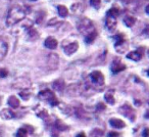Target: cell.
<instances>
[{
	"instance_id": "44dd1931",
	"label": "cell",
	"mask_w": 149,
	"mask_h": 137,
	"mask_svg": "<svg viewBox=\"0 0 149 137\" xmlns=\"http://www.w3.org/2000/svg\"><path fill=\"white\" fill-rule=\"evenodd\" d=\"M27 134H28L27 128H24V127H23V128H19V130H17L15 136H17V137H26V136H27Z\"/></svg>"
},
{
	"instance_id": "836d02e7",
	"label": "cell",
	"mask_w": 149,
	"mask_h": 137,
	"mask_svg": "<svg viewBox=\"0 0 149 137\" xmlns=\"http://www.w3.org/2000/svg\"><path fill=\"white\" fill-rule=\"evenodd\" d=\"M147 74H148V76H149V70H148V71H147Z\"/></svg>"
},
{
	"instance_id": "e0dca14e",
	"label": "cell",
	"mask_w": 149,
	"mask_h": 137,
	"mask_svg": "<svg viewBox=\"0 0 149 137\" xmlns=\"http://www.w3.org/2000/svg\"><path fill=\"white\" fill-rule=\"evenodd\" d=\"M124 23H125V25H126L127 27L132 28L133 26L135 25V23H136V19H135L134 17H131V15H128V17H126L124 19Z\"/></svg>"
},
{
	"instance_id": "cb8c5ba5",
	"label": "cell",
	"mask_w": 149,
	"mask_h": 137,
	"mask_svg": "<svg viewBox=\"0 0 149 137\" xmlns=\"http://www.w3.org/2000/svg\"><path fill=\"white\" fill-rule=\"evenodd\" d=\"M29 37H31L32 39H36V38L38 37V33L36 32V30L30 28V30H29Z\"/></svg>"
},
{
	"instance_id": "2e32d148",
	"label": "cell",
	"mask_w": 149,
	"mask_h": 137,
	"mask_svg": "<svg viewBox=\"0 0 149 137\" xmlns=\"http://www.w3.org/2000/svg\"><path fill=\"white\" fill-rule=\"evenodd\" d=\"M8 104H9V106H11L13 108H19V100L17 99V96L13 95L8 98Z\"/></svg>"
},
{
	"instance_id": "277c9868",
	"label": "cell",
	"mask_w": 149,
	"mask_h": 137,
	"mask_svg": "<svg viewBox=\"0 0 149 137\" xmlns=\"http://www.w3.org/2000/svg\"><path fill=\"white\" fill-rule=\"evenodd\" d=\"M38 97L42 100H47L52 106H58L59 101L57 100V98L55 97V94L49 89H45V90H42V91L39 92L38 94Z\"/></svg>"
},
{
	"instance_id": "e575fe53",
	"label": "cell",
	"mask_w": 149,
	"mask_h": 137,
	"mask_svg": "<svg viewBox=\"0 0 149 137\" xmlns=\"http://www.w3.org/2000/svg\"><path fill=\"white\" fill-rule=\"evenodd\" d=\"M31 1H37V0H31Z\"/></svg>"
},
{
	"instance_id": "d6a6232c",
	"label": "cell",
	"mask_w": 149,
	"mask_h": 137,
	"mask_svg": "<svg viewBox=\"0 0 149 137\" xmlns=\"http://www.w3.org/2000/svg\"><path fill=\"white\" fill-rule=\"evenodd\" d=\"M145 117H146L147 119H149V110H148V112L146 113V115H145Z\"/></svg>"
},
{
	"instance_id": "4fadbf2b",
	"label": "cell",
	"mask_w": 149,
	"mask_h": 137,
	"mask_svg": "<svg viewBox=\"0 0 149 137\" xmlns=\"http://www.w3.org/2000/svg\"><path fill=\"white\" fill-rule=\"evenodd\" d=\"M109 124L111 125V127H113V128H124V127L126 126L124 121L120 120V119H116V118L110 119Z\"/></svg>"
},
{
	"instance_id": "f1b7e54d",
	"label": "cell",
	"mask_w": 149,
	"mask_h": 137,
	"mask_svg": "<svg viewBox=\"0 0 149 137\" xmlns=\"http://www.w3.org/2000/svg\"><path fill=\"white\" fill-rule=\"evenodd\" d=\"M118 133L116 132H109L108 133V137H118Z\"/></svg>"
},
{
	"instance_id": "30bf717a",
	"label": "cell",
	"mask_w": 149,
	"mask_h": 137,
	"mask_svg": "<svg viewBox=\"0 0 149 137\" xmlns=\"http://www.w3.org/2000/svg\"><path fill=\"white\" fill-rule=\"evenodd\" d=\"M44 45H45V47L48 48V49H55V48L57 47L58 43H57V40L54 39L53 37H48L47 39L45 40V42H44Z\"/></svg>"
},
{
	"instance_id": "4dcf8cb0",
	"label": "cell",
	"mask_w": 149,
	"mask_h": 137,
	"mask_svg": "<svg viewBox=\"0 0 149 137\" xmlns=\"http://www.w3.org/2000/svg\"><path fill=\"white\" fill-rule=\"evenodd\" d=\"M77 137H86V135L84 134V133H79V134L77 135Z\"/></svg>"
},
{
	"instance_id": "8fae6325",
	"label": "cell",
	"mask_w": 149,
	"mask_h": 137,
	"mask_svg": "<svg viewBox=\"0 0 149 137\" xmlns=\"http://www.w3.org/2000/svg\"><path fill=\"white\" fill-rule=\"evenodd\" d=\"M8 50V46H7L6 42H4L3 40L0 39V62L5 57Z\"/></svg>"
},
{
	"instance_id": "5bb4252c",
	"label": "cell",
	"mask_w": 149,
	"mask_h": 137,
	"mask_svg": "<svg viewBox=\"0 0 149 137\" xmlns=\"http://www.w3.org/2000/svg\"><path fill=\"white\" fill-rule=\"evenodd\" d=\"M64 81L62 79H58V80H55V81L52 83V87L53 89L57 90V91H62L64 88Z\"/></svg>"
},
{
	"instance_id": "9c48e42d",
	"label": "cell",
	"mask_w": 149,
	"mask_h": 137,
	"mask_svg": "<svg viewBox=\"0 0 149 137\" xmlns=\"http://www.w3.org/2000/svg\"><path fill=\"white\" fill-rule=\"evenodd\" d=\"M142 51H143V48H139L138 50L130 52V53L127 54V58H129L131 60H134V62H138V60H140L142 58L143 55Z\"/></svg>"
},
{
	"instance_id": "9a60e30c",
	"label": "cell",
	"mask_w": 149,
	"mask_h": 137,
	"mask_svg": "<svg viewBox=\"0 0 149 137\" xmlns=\"http://www.w3.org/2000/svg\"><path fill=\"white\" fill-rule=\"evenodd\" d=\"M104 98H105L106 102H108L109 104H114V103H116V99H114L113 91H112V90H109L108 92H106L105 95H104Z\"/></svg>"
},
{
	"instance_id": "d4e9b609",
	"label": "cell",
	"mask_w": 149,
	"mask_h": 137,
	"mask_svg": "<svg viewBox=\"0 0 149 137\" xmlns=\"http://www.w3.org/2000/svg\"><path fill=\"white\" fill-rule=\"evenodd\" d=\"M30 92L28 91V90H26V91H22L21 93H19V96H21L23 99H25V100H27V99H29V97H30Z\"/></svg>"
},
{
	"instance_id": "52a82bcc",
	"label": "cell",
	"mask_w": 149,
	"mask_h": 137,
	"mask_svg": "<svg viewBox=\"0 0 149 137\" xmlns=\"http://www.w3.org/2000/svg\"><path fill=\"white\" fill-rule=\"evenodd\" d=\"M116 25H118V22H116V17H109V15H106L105 19V28L107 29V31L113 32L116 29Z\"/></svg>"
},
{
	"instance_id": "5b68a950",
	"label": "cell",
	"mask_w": 149,
	"mask_h": 137,
	"mask_svg": "<svg viewBox=\"0 0 149 137\" xmlns=\"http://www.w3.org/2000/svg\"><path fill=\"white\" fill-rule=\"evenodd\" d=\"M90 80L93 83V85L96 86H103L104 84V76L101 72L99 71H94L90 74L89 76Z\"/></svg>"
},
{
	"instance_id": "83f0119b",
	"label": "cell",
	"mask_w": 149,
	"mask_h": 137,
	"mask_svg": "<svg viewBox=\"0 0 149 137\" xmlns=\"http://www.w3.org/2000/svg\"><path fill=\"white\" fill-rule=\"evenodd\" d=\"M97 108H98V110H105V106H104L103 103H101V102H100V103L97 106Z\"/></svg>"
},
{
	"instance_id": "f546056e",
	"label": "cell",
	"mask_w": 149,
	"mask_h": 137,
	"mask_svg": "<svg viewBox=\"0 0 149 137\" xmlns=\"http://www.w3.org/2000/svg\"><path fill=\"white\" fill-rule=\"evenodd\" d=\"M143 136L144 137H149V129H145L143 132Z\"/></svg>"
},
{
	"instance_id": "8992f818",
	"label": "cell",
	"mask_w": 149,
	"mask_h": 137,
	"mask_svg": "<svg viewBox=\"0 0 149 137\" xmlns=\"http://www.w3.org/2000/svg\"><path fill=\"white\" fill-rule=\"evenodd\" d=\"M110 68H111V72L113 74H118L120 72L126 70V66L122 62V60L118 59H114L113 62H111V66H110Z\"/></svg>"
},
{
	"instance_id": "603a6c76",
	"label": "cell",
	"mask_w": 149,
	"mask_h": 137,
	"mask_svg": "<svg viewBox=\"0 0 149 137\" xmlns=\"http://www.w3.org/2000/svg\"><path fill=\"white\" fill-rule=\"evenodd\" d=\"M56 128L58 129V130H66L68 129V126H65L64 124H62L61 121H56Z\"/></svg>"
},
{
	"instance_id": "6da1fadb",
	"label": "cell",
	"mask_w": 149,
	"mask_h": 137,
	"mask_svg": "<svg viewBox=\"0 0 149 137\" xmlns=\"http://www.w3.org/2000/svg\"><path fill=\"white\" fill-rule=\"evenodd\" d=\"M27 15V11L21 5H15L13 6L8 11V15H7L6 19V25L11 27V26H15V24L19 23L21 21H23L26 17Z\"/></svg>"
},
{
	"instance_id": "ffe728a7",
	"label": "cell",
	"mask_w": 149,
	"mask_h": 137,
	"mask_svg": "<svg viewBox=\"0 0 149 137\" xmlns=\"http://www.w3.org/2000/svg\"><path fill=\"white\" fill-rule=\"evenodd\" d=\"M120 9L116 8V7H112L109 10H107L106 13V15H109V17H118L120 15Z\"/></svg>"
},
{
	"instance_id": "4316f807",
	"label": "cell",
	"mask_w": 149,
	"mask_h": 137,
	"mask_svg": "<svg viewBox=\"0 0 149 137\" xmlns=\"http://www.w3.org/2000/svg\"><path fill=\"white\" fill-rule=\"evenodd\" d=\"M8 75V71L5 70V68H0V79H3V78L7 77Z\"/></svg>"
},
{
	"instance_id": "ba28073f",
	"label": "cell",
	"mask_w": 149,
	"mask_h": 137,
	"mask_svg": "<svg viewBox=\"0 0 149 137\" xmlns=\"http://www.w3.org/2000/svg\"><path fill=\"white\" fill-rule=\"evenodd\" d=\"M78 48H79V43L78 42H72V43L68 44L66 46L63 47L64 53L68 54V55H72V53L77 51Z\"/></svg>"
},
{
	"instance_id": "ac0fdd59",
	"label": "cell",
	"mask_w": 149,
	"mask_h": 137,
	"mask_svg": "<svg viewBox=\"0 0 149 137\" xmlns=\"http://www.w3.org/2000/svg\"><path fill=\"white\" fill-rule=\"evenodd\" d=\"M96 37H97V31H94L93 33H91V34H89L88 36H86V37H85V42L87 44H91L92 42L96 39Z\"/></svg>"
},
{
	"instance_id": "8d00e7d4",
	"label": "cell",
	"mask_w": 149,
	"mask_h": 137,
	"mask_svg": "<svg viewBox=\"0 0 149 137\" xmlns=\"http://www.w3.org/2000/svg\"><path fill=\"white\" fill-rule=\"evenodd\" d=\"M148 55H149V49H148Z\"/></svg>"
},
{
	"instance_id": "7a4b0ae2",
	"label": "cell",
	"mask_w": 149,
	"mask_h": 137,
	"mask_svg": "<svg viewBox=\"0 0 149 137\" xmlns=\"http://www.w3.org/2000/svg\"><path fill=\"white\" fill-rule=\"evenodd\" d=\"M78 30L80 31V33L85 35V37L89 35V34L93 33L94 31H96L93 23L89 19H87V17H84L81 21H79V23H78Z\"/></svg>"
},
{
	"instance_id": "7c38bea8",
	"label": "cell",
	"mask_w": 149,
	"mask_h": 137,
	"mask_svg": "<svg viewBox=\"0 0 149 137\" xmlns=\"http://www.w3.org/2000/svg\"><path fill=\"white\" fill-rule=\"evenodd\" d=\"M0 117L4 120H9V119H13L15 117V114L10 110H7V108H4L0 112Z\"/></svg>"
},
{
	"instance_id": "d6986e66",
	"label": "cell",
	"mask_w": 149,
	"mask_h": 137,
	"mask_svg": "<svg viewBox=\"0 0 149 137\" xmlns=\"http://www.w3.org/2000/svg\"><path fill=\"white\" fill-rule=\"evenodd\" d=\"M57 10H58V15H59L61 17H68V8H66L65 6H63V5H59V6L57 7Z\"/></svg>"
},
{
	"instance_id": "3957f363",
	"label": "cell",
	"mask_w": 149,
	"mask_h": 137,
	"mask_svg": "<svg viewBox=\"0 0 149 137\" xmlns=\"http://www.w3.org/2000/svg\"><path fill=\"white\" fill-rule=\"evenodd\" d=\"M113 39L116 40L114 48L120 53H125L129 48V41L125 38V35L123 33L116 34L113 36Z\"/></svg>"
},
{
	"instance_id": "484cf974",
	"label": "cell",
	"mask_w": 149,
	"mask_h": 137,
	"mask_svg": "<svg viewBox=\"0 0 149 137\" xmlns=\"http://www.w3.org/2000/svg\"><path fill=\"white\" fill-rule=\"evenodd\" d=\"M44 17H45V13H43V11H40L39 15H38L37 19H36V22H37L38 24H41L42 22H43Z\"/></svg>"
},
{
	"instance_id": "1f68e13d",
	"label": "cell",
	"mask_w": 149,
	"mask_h": 137,
	"mask_svg": "<svg viewBox=\"0 0 149 137\" xmlns=\"http://www.w3.org/2000/svg\"><path fill=\"white\" fill-rule=\"evenodd\" d=\"M145 11H146V13H148V15H149V4H148V5H147V6H146V8H145Z\"/></svg>"
},
{
	"instance_id": "7402d4cb",
	"label": "cell",
	"mask_w": 149,
	"mask_h": 137,
	"mask_svg": "<svg viewBox=\"0 0 149 137\" xmlns=\"http://www.w3.org/2000/svg\"><path fill=\"white\" fill-rule=\"evenodd\" d=\"M90 4L94 8L98 9L100 7V4H101V0H90Z\"/></svg>"
},
{
	"instance_id": "d590c367",
	"label": "cell",
	"mask_w": 149,
	"mask_h": 137,
	"mask_svg": "<svg viewBox=\"0 0 149 137\" xmlns=\"http://www.w3.org/2000/svg\"><path fill=\"white\" fill-rule=\"evenodd\" d=\"M0 102H1V97H0Z\"/></svg>"
}]
</instances>
